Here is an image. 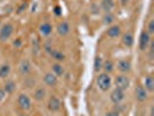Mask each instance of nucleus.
<instances>
[{
  "mask_svg": "<svg viewBox=\"0 0 154 116\" xmlns=\"http://www.w3.org/2000/svg\"><path fill=\"white\" fill-rule=\"evenodd\" d=\"M17 105L22 110H29L31 108V100L30 98L26 94V93H21L17 96Z\"/></svg>",
  "mask_w": 154,
  "mask_h": 116,
  "instance_id": "obj_4",
  "label": "nucleus"
},
{
  "mask_svg": "<svg viewBox=\"0 0 154 116\" xmlns=\"http://www.w3.org/2000/svg\"><path fill=\"white\" fill-rule=\"evenodd\" d=\"M147 33L149 34V35H152L154 34V20H149V22L147 24Z\"/></svg>",
  "mask_w": 154,
  "mask_h": 116,
  "instance_id": "obj_28",
  "label": "nucleus"
},
{
  "mask_svg": "<svg viewBox=\"0 0 154 116\" xmlns=\"http://www.w3.org/2000/svg\"><path fill=\"white\" fill-rule=\"evenodd\" d=\"M102 21H103L104 24H111L115 21V16L112 15L111 13H106L104 16H103V19H102Z\"/></svg>",
  "mask_w": 154,
  "mask_h": 116,
  "instance_id": "obj_25",
  "label": "nucleus"
},
{
  "mask_svg": "<svg viewBox=\"0 0 154 116\" xmlns=\"http://www.w3.org/2000/svg\"><path fill=\"white\" fill-rule=\"evenodd\" d=\"M20 44H21V41H20V39H16V41H14V45L19 46Z\"/></svg>",
  "mask_w": 154,
  "mask_h": 116,
  "instance_id": "obj_33",
  "label": "nucleus"
},
{
  "mask_svg": "<svg viewBox=\"0 0 154 116\" xmlns=\"http://www.w3.org/2000/svg\"><path fill=\"white\" fill-rule=\"evenodd\" d=\"M102 65H103V61L100 56H96L94 59V71L99 72L100 70H102Z\"/></svg>",
  "mask_w": 154,
  "mask_h": 116,
  "instance_id": "obj_24",
  "label": "nucleus"
},
{
  "mask_svg": "<svg viewBox=\"0 0 154 116\" xmlns=\"http://www.w3.org/2000/svg\"><path fill=\"white\" fill-rule=\"evenodd\" d=\"M104 116H119V113L116 110H112V111H108Z\"/></svg>",
  "mask_w": 154,
  "mask_h": 116,
  "instance_id": "obj_29",
  "label": "nucleus"
},
{
  "mask_svg": "<svg viewBox=\"0 0 154 116\" xmlns=\"http://www.w3.org/2000/svg\"><path fill=\"white\" fill-rule=\"evenodd\" d=\"M115 88H119L122 91H126L130 85H131V80L130 78L128 77L126 74H118L117 77L115 78Z\"/></svg>",
  "mask_w": 154,
  "mask_h": 116,
  "instance_id": "obj_2",
  "label": "nucleus"
},
{
  "mask_svg": "<svg viewBox=\"0 0 154 116\" xmlns=\"http://www.w3.org/2000/svg\"><path fill=\"white\" fill-rule=\"evenodd\" d=\"M27 6H28V5H27V2L22 4V5H21V7L17 9V13H21V12H22V9H26V8H27Z\"/></svg>",
  "mask_w": 154,
  "mask_h": 116,
  "instance_id": "obj_32",
  "label": "nucleus"
},
{
  "mask_svg": "<svg viewBox=\"0 0 154 116\" xmlns=\"http://www.w3.org/2000/svg\"><path fill=\"white\" fill-rule=\"evenodd\" d=\"M96 84H97V87L100 88L102 92H107L109 88L111 87L112 80H111V77L109 76L108 73L103 72V73H100L97 76V78H96Z\"/></svg>",
  "mask_w": 154,
  "mask_h": 116,
  "instance_id": "obj_1",
  "label": "nucleus"
},
{
  "mask_svg": "<svg viewBox=\"0 0 154 116\" xmlns=\"http://www.w3.org/2000/svg\"><path fill=\"white\" fill-rule=\"evenodd\" d=\"M45 89L43 88V87H38V88H36L35 89V92H34V99L36 101H42L44 98H45Z\"/></svg>",
  "mask_w": 154,
  "mask_h": 116,
  "instance_id": "obj_18",
  "label": "nucleus"
},
{
  "mask_svg": "<svg viewBox=\"0 0 154 116\" xmlns=\"http://www.w3.org/2000/svg\"><path fill=\"white\" fill-rule=\"evenodd\" d=\"M134 95H136V99L139 102H144L148 98V92H147L146 88L143 85H138L136 87V89H134Z\"/></svg>",
  "mask_w": 154,
  "mask_h": 116,
  "instance_id": "obj_7",
  "label": "nucleus"
},
{
  "mask_svg": "<svg viewBox=\"0 0 154 116\" xmlns=\"http://www.w3.org/2000/svg\"><path fill=\"white\" fill-rule=\"evenodd\" d=\"M102 69L104 70V72H106V73H108L109 74L110 72H112V71H114V69H115V64H114L112 61L108 59V61H106V62L103 63Z\"/></svg>",
  "mask_w": 154,
  "mask_h": 116,
  "instance_id": "obj_21",
  "label": "nucleus"
},
{
  "mask_svg": "<svg viewBox=\"0 0 154 116\" xmlns=\"http://www.w3.org/2000/svg\"><path fill=\"white\" fill-rule=\"evenodd\" d=\"M14 33V26L12 23H6L1 27L0 29V41L1 42H5L7 39H11V36L13 35Z\"/></svg>",
  "mask_w": 154,
  "mask_h": 116,
  "instance_id": "obj_3",
  "label": "nucleus"
},
{
  "mask_svg": "<svg viewBox=\"0 0 154 116\" xmlns=\"http://www.w3.org/2000/svg\"><path fill=\"white\" fill-rule=\"evenodd\" d=\"M117 69H118V71H121L122 73L129 72L131 70V61L130 59H126V58L119 59L118 63H117Z\"/></svg>",
  "mask_w": 154,
  "mask_h": 116,
  "instance_id": "obj_9",
  "label": "nucleus"
},
{
  "mask_svg": "<svg viewBox=\"0 0 154 116\" xmlns=\"http://www.w3.org/2000/svg\"><path fill=\"white\" fill-rule=\"evenodd\" d=\"M39 34L43 36V37H46L49 36L51 33H52V26L49 22H44L39 26Z\"/></svg>",
  "mask_w": 154,
  "mask_h": 116,
  "instance_id": "obj_13",
  "label": "nucleus"
},
{
  "mask_svg": "<svg viewBox=\"0 0 154 116\" xmlns=\"http://www.w3.org/2000/svg\"><path fill=\"white\" fill-rule=\"evenodd\" d=\"M9 72H11V66L8 64H4L0 66V79H4V78H7L9 76Z\"/></svg>",
  "mask_w": 154,
  "mask_h": 116,
  "instance_id": "obj_22",
  "label": "nucleus"
},
{
  "mask_svg": "<svg viewBox=\"0 0 154 116\" xmlns=\"http://www.w3.org/2000/svg\"><path fill=\"white\" fill-rule=\"evenodd\" d=\"M44 83H45L48 86L54 87V86H56L57 83H58V78H57V76L54 74L52 72H48V73H45V76H44Z\"/></svg>",
  "mask_w": 154,
  "mask_h": 116,
  "instance_id": "obj_12",
  "label": "nucleus"
},
{
  "mask_svg": "<svg viewBox=\"0 0 154 116\" xmlns=\"http://www.w3.org/2000/svg\"><path fill=\"white\" fill-rule=\"evenodd\" d=\"M54 11V14H56V15H62V8L59 7V6H56Z\"/></svg>",
  "mask_w": 154,
  "mask_h": 116,
  "instance_id": "obj_30",
  "label": "nucleus"
},
{
  "mask_svg": "<svg viewBox=\"0 0 154 116\" xmlns=\"http://www.w3.org/2000/svg\"><path fill=\"white\" fill-rule=\"evenodd\" d=\"M52 71H54V74H56L57 77H62L65 73V70H64L62 64H57V63L52 65Z\"/></svg>",
  "mask_w": 154,
  "mask_h": 116,
  "instance_id": "obj_20",
  "label": "nucleus"
},
{
  "mask_svg": "<svg viewBox=\"0 0 154 116\" xmlns=\"http://www.w3.org/2000/svg\"><path fill=\"white\" fill-rule=\"evenodd\" d=\"M38 51H39V43H38V41L35 39L32 41V54L37 55Z\"/></svg>",
  "mask_w": 154,
  "mask_h": 116,
  "instance_id": "obj_27",
  "label": "nucleus"
},
{
  "mask_svg": "<svg viewBox=\"0 0 154 116\" xmlns=\"http://www.w3.org/2000/svg\"><path fill=\"white\" fill-rule=\"evenodd\" d=\"M43 49H44V51H45V52L50 54V52H51V50L54 49V48H52V41H51V39H46L45 43L43 44Z\"/></svg>",
  "mask_w": 154,
  "mask_h": 116,
  "instance_id": "obj_26",
  "label": "nucleus"
},
{
  "mask_svg": "<svg viewBox=\"0 0 154 116\" xmlns=\"http://www.w3.org/2000/svg\"><path fill=\"white\" fill-rule=\"evenodd\" d=\"M144 87L148 93H152L154 91V79L151 74L144 79Z\"/></svg>",
  "mask_w": 154,
  "mask_h": 116,
  "instance_id": "obj_16",
  "label": "nucleus"
},
{
  "mask_svg": "<svg viewBox=\"0 0 154 116\" xmlns=\"http://www.w3.org/2000/svg\"><path fill=\"white\" fill-rule=\"evenodd\" d=\"M69 30H71V27H69V22H66V21H63L57 26V33L60 36H66L69 33Z\"/></svg>",
  "mask_w": 154,
  "mask_h": 116,
  "instance_id": "obj_11",
  "label": "nucleus"
},
{
  "mask_svg": "<svg viewBox=\"0 0 154 116\" xmlns=\"http://www.w3.org/2000/svg\"><path fill=\"white\" fill-rule=\"evenodd\" d=\"M114 7H115L114 0H102V2H101V8L106 13H111V11H112Z\"/></svg>",
  "mask_w": 154,
  "mask_h": 116,
  "instance_id": "obj_15",
  "label": "nucleus"
},
{
  "mask_svg": "<svg viewBox=\"0 0 154 116\" xmlns=\"http://www.w3.org/2000/svg\"><path fill=\"white\" fill-rule=\"evenodd\" d=\"M107 35L111 39H115V37H118L121 35V27L117 26V24H114L111 27H109L108 30H107Z\"/></svg>",
  "mask_w": 154,
  "mask_h": 116,
  "instance_id": "obj_14",
  "label": "nucleus"
},
{
  "mask_svg": "<svg viewBox=\"0 0 154 116\" xmlns=\"http://www.w3.org/2000/svg\"><path fill=\"white\" fill-rule=\"evenodd\" d=\"M129 1H130V0H121V2H122V5H123V6H125Z\"/></svg>",
  "mask_w": 154,
  "mask_h": 116,
  "instance_id": "obj_34",
  "label": "nucleus"
},
{
  "mask_svg": "<svg viewBox=\"0 0 154 116\" xmlns=\"http://www.w3.org/2000/svg\"><path fill=\"white\" fill-rule=\"evenodd\" d=\"M149 42H151V35L146 30H143L140 33V36H139V49H140V51L147 50V48L149 45Z\"/></svg>",
  "mask_w": 154,
  "mask_h": 116,
  "instance_id": "obj_5",
  "label": "nucleus"
},
{
  "mask_svg": "<svg viewBox=\"0 0 154 116\" xmlns=\"http://www.w3.org/2000/svg\"><path fill=\"white\" fill-rule=\"evenodd\" d=\"M48 108H49L50 111H52V113L59 111L60 108H62V102H60V100H59L58 98L51 96L49 102H48Z\"/></svg>",
  "mask_w": 154,
  "mask_h": 116,
  "instance_id": "obj_8",
  "label": "nucleus"
},
{
  "mask_svg": "<svg viewBox=\"0 0 154 116\" xmlns=\"http://www.w3.org/2000/svg\"><path fill=\"white\" fill-rule=\"evenodd\" d=\"M19 71L22 76H27L28 73H30L31 71V63L28 59H23L22 62L20 63V66H19Z\"/></svg>",
  "mask_w": 154,
  "mask_h": 116,
  "instance_id": "obj_10",
  "label": "nucleus"
},
{
  "mask_svg": "<svg viewBox=\"0 0 154 116\" xmlns=\"http://www.w3.org/2000/svg\"><path fill=\"white\" fill-rule=\"evenodd\" d=\"M50 55H51V57H52L54 59L58 61V62H63V61L65 59V55L63 54L60 50H58V49H52Z\"/></svg>",
  "mask_w": 154,
  "mask_h": 116,
  "instance_id": "obj_19",
  "label": "nucleus"
},
{
  "mask_svg": "<svg viewBox=\"0 0 154 116\" xmlns=\"http://www.w3.org/2000/svg\"><path fill=\"white\" fill-rule=\"evenodd\" d=\"M125 99V91H122L119 88H115L110 93V100L115 105H119Z\"/></svg>",
  "mask_w": 154,
  "mask_h": 116,
  "instance_id": "obj_6",
  "label": "nucleus"
},
{
  "mask_svg": "<svg viewBox=\"0 0 154 116\" xmlns=\"http://www.w3.org/2000/svg\"><path fill=\"white\" fill-rule=\"evenodd\" d=\"M5 96H6V92L4 91V88H0V102L5 99Z\"/></svg>",
  "mask_w": 154,
  "mask_h": 116,
  "instance_id": "obj_31",
  "label": "nucleus"
},
{
  "mask_svg": "<svg viewBox=\"0 0 154 116\" xmlns=\"http://www.w3.org/2000/svg\"><path fill=\"white\" fill-rule=\"evenodd\" d=\"M122 42H123V44L126 48H131L133 45V42H134V37H133V35H132L131 33H126V34L123 35Z\"/></svg>",
  "mask_w": 154,
  "mask_h": 116,
  "instance_id": "obj_17",
  "label": "nucleus"
},
{
  "mask_svg": "<svg viewBox=\"0 0 154 116\" xmlns=\"http://www.w3.org/2000/svg\"><path fill=\"white\" fill-rule=\"evenodd\" d=\"M15 83L13 81V80H7L6 81V84H5V87H4V91L6 92V94H11V93L14 92V89H15Z\"/></svg>",
  "mask_w": 154,
  "mask_h": 116,
  "instance_id": "obj_23",
  "label": "nucleus"
}]
</instances>
